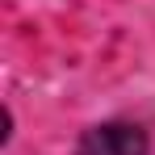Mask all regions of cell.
<instances>
[{
	"instance_id": "obj_1",
	"label": "cell",
	"mask_w": 155,
	"mask_h": 155,
	"mask_svg": "<svg viewBox=\"0 0 155 155\" xmlns=\"http://www.w3.org/2000/svg\"><path fill=\"white\" fill-rule=\"evenodd\" d=\"M76 155H147V138L138 126H126V122H109V126H97L80 138Z\"/></svg>"
}]
</instances>
